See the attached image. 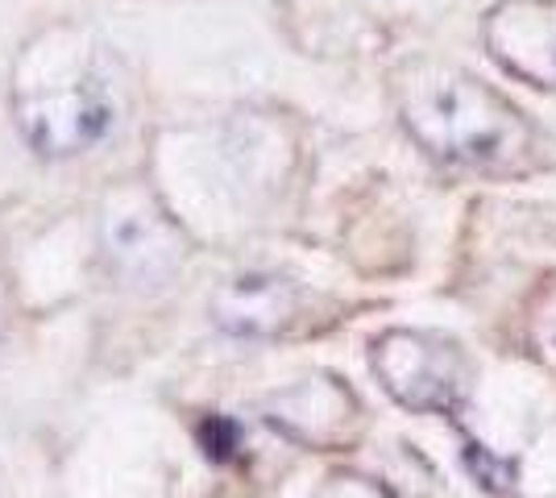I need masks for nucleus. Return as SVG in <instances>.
<instances>
[{
	"mask_svg": "<svg viewBox=\"0 0 556 498\" xmlns=\"http://www.w3.org/2000/svg\"><path fill=\"white\" fill-rule=\"evenodd\" d=\"M394 95L407 133L441 163L515 170L535 150L532 120L462 67L416 59L399 72Z\"/></svg>",
	"mask_w": 556,
	"mask_h": 498,
	"instance_id": "1",
	"label": "nucleus"
},
{
	"mask_svg": "<svg viewBox=\"0 0 556 498\" xmlns=\"http://www.w3.org/2000/svg\"><path fill=\"white\" fill-rule=\"evenodd\" d=\"M13 120L42 158L84 154L109 133L113 95L75 29H50L25 47L13 72Z\"/></svg>",
	"mask_w": 556,
	"mask_h": 498,
	"instance_id": "2",
	"label": "nucleus"
},
{
	"mask_svg": "<svg viewBox=\"0 0 556 498\" xmlns=\"http://www.w3.org/2000/svg\"><path fill=\"white\" fill-rule=\"evenodd\" d=\"M374 374L387 395L412 411H453L465 399L469 366L437 332L391 329L374 341Z\"/></svg>",
	"mask_w": 556,
	"mask_h": 498,
	"instance_id": "3",
	"label": "nucleus"
},
{
	"mask_svg": "<svg viewBox=\"0 0 556 498\" xmlns=\"http://www.w3.org/2000/svg\"><path fill=\"white\" fill-rule=\"evenodd\" d=\"M490 54L532 88H556V0H503L482 22Z\"/></svg>",
	"mask_w": 556,
	"mask_h": 498,
	"instance_id": "4",
	"label": "nucleus"
},
{
	"mask_svg": "<svg viewBox=\"0 0 556 498\" xmlns=\"http://www.w3.org/2000/svg\"><path fill=\"white\" fill-rule=\"evenodd\" d=\"M270 424L282 427L303 445H341L357 424V399L332 379H307L291 391H282L270 407Z\"/></svg>",
	"mask_w": 556,
	"mask_h": 498,
	"instance_id": "5",
	"label": "nucleus"
},
{
	"mask_svg": "<svg viewBox=\"0 0 556 498\" xmlns=\"http://www.w3.org/2000/svg\"><path fill=\"white\" fill-rule=\"evenodd\" d=\"M300 311V291L282 274H241L212 299V320L229 336H275Z\"/></svg>",
	"mask_w": 556,
	"mask_h": 498,
	"instance_id": "6",
	"label": "nucleus"
},
{
	"mask_svg": "<svg viewBox=\"0 0 556 498\" xmlns=\"http://www.w3.org/2000/svg\"><path fill=\"white\" fill-rule=\"evenodd\" d=\"M104 233H109V254L121 270H129V274H146V279H154V274H163L154 258L141 250V245H163V250H175V241H166V225L159 216L150 213H121V216H109L104 220Z\"/></svg>",
	"mask_w": 556,
	"mask_h": 498,
	"instance_id": "7",
	"label": "nucleus"
},
{
	"mask_svg": "<svg viewBox=\"0 0 556 498\" xmlns=\"http://www.w3.org/2000/svg\"><path fill=\"white\" fill-rule=\"evenodd\" d=\"M316 498H391V495H387L378 482H370V477L337 474V477H328V486Z\"/></svg>",
	"mask_w": 556,
	"mask_h": 498,
	"instance_id": "8",
	"label": "nucleus"
}]
</instances>
